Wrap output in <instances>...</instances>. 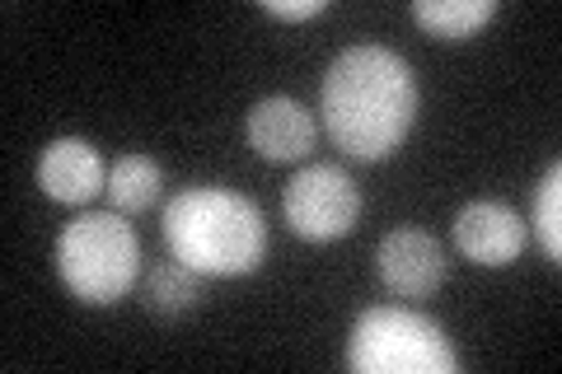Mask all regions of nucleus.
<instances>
[{
  "label": "nucleus",
  "mask_w": 562,
  "mask_h": 374,
  "mask_svg": "<svg viewBox=\"0 0 562 374\" xmlns=\"http://www.w3.org/2000/svg\"><path fill=\"white\" fill-rule=\"evenodd\" d=\"M198 299H202V272H192L179 258L146 272V309L155 318H183L198 309Z\"/></svg>",
  "instance_id": "obj_12"
},
{
  "label": "nucleus",
  "mask_w": 562,
  "mask_h": 374,
  "mask_svg": "<svg viewBox=\"0 0 562 374\" xmlns=\"http://www.w3.org/2000/svg\"><path fill=\"white\" fill-rule=\"evenodd\" d=\"M375 272L384 281V291H394L398 299H427L446 286V248L436 243V235L417 225H398L380 239L375 248Z\"/></svg>",
  "instance_id": "obj_6"
},
{
  "label": "nucleus",
  "mask_w": 562,
  "mask_h": 374,
  "mask_svg": "<svg viewBox=\"0 0 562 374\" xmlns=\"http://www.w3.org/2000/svg\"><path fill=\"white\" fill-rule=\"evenodd\" d=\"M497 20V0H417L413 24L441 43H469Z\"/></svg>",
  "instance_id": "obj_10"
},
{
  "label": "nucleus",
  "mask_w": 562,
  "mask_h": 374,
  "mask_svg": "<svg viewBox=\"0 0 562 374\" xmlns=\"http://www.w3.org/2000/svg\"><path fill=\"white\" fill-rule=\"evenodd\" d=\"M347 370L351 374H454V355L446 328L436 318L398 305L366 309L347 332Z\"/></svg>",
  "instance_id": "obj_4"
},
{
  "label": "nucleus",
  "mask_w": 562,
  "mask_h": 374,
  "mask_svg": "<svg viewBox=\"0 0 562 374\" xmlns=\"http://www.w3.org/2000/svg\"><path fill=\"white\" fill-rule=\"evenodd\" d=\"M281 216L305 243H338L361 220V188L338 165H305L281 192Z\"/></svg>",
  "instance_id": "obj_5"
},
{
  "label": "nucleus",
  "mask_w": 562,
  "mask_h": 374,
  "mask_svg": "<svg viewBox=\"0 0 562 374\" xmlns=\"http://www.w3.org/2000/svg\"><path fill=\"white\" fill-rule=\"evenodd\" d=\"M262 14L286 20V24H305V20H319V14H328V0H262Z\"/></svg>",
  "instance_id": "obj_14"
},
{
  "label": "nucleus",
  "mask_w": 562,
  "mask_h": 374,
  "mask_svg": "<svg viewBox=\"0 0 562 374\" xmlns=\"http://www.w3.org/2000/svg\"><path fill=\"white\" fill-rule=\"evenodd\" d=\"M57 276L80 305L109 309L140 276V235L122 211H85L57 235Z\"/></svg>",
  "instance_id": "obj_3"
},
{
  "label": "nucleus",
  "mask_w": 562,
  "mask_h": 374,
  "mask_svg": "<svg viewBox=\"0 0 562 374\" xmlns=\"http://www.w3.org/2000/svg\"><path fill=\"white\" fill-rule=\"evenodd\" d=\"M38 188L61 206H90L109 188V169L85 136H57L38 155Z\"/></svg>",
  "instance_id": "obj_9"
},
{
  "label": "nucleus",
  "mask_w": 562,
  "mask_h": 374,
  "mask_svg": "<svg viewBox=\"0 0 562 374\" xmlns=\"http://www.w3.org/2000/svg\"><path fill=\"white\" fill-rule=\"evenodd\" d=\"M417 76L394 47H342L324 70V132L342 155L361 159V165H384L390 155L403 150V140L417 122Z\"/></svg>",
  "instance_id": "obj_1"
},
{
  "label": "nucleus",
  "mask_w": 562,
  "mask_h": 374,
  "mask_svg": "<svg viewBox=\"0 0 562 374\" xmlns=\"http://www.w3.org/2000/svg\"><path fill=\"white\" fill-rule=\"evenodd\" d=\"M525 243H530V225L506 202H469L454 216V248L479 267H512Z\"/></svg>",
  "instance_id": "obj_8"
},
{
  "label": "nucleus",
  "mask_w": 562,
  "mask_h": 374,
  "mask_svg": "<svg viewBox=\"0 0 562 374\" xmlns=\"http://www.w3.org/2000/svg\"><path fill=\"white\" fill-rule=\"evenodd\" d=\"M244 136L258 159L268 165H295L314 150V136H319V122L305 109L301 99H286V94H268L258 99L249 117H244Z\"/></svg>",
  "instance_id": "obj_7"
},
{
  "label": "nucleus",
  "mask_w": 562,
  "mask_h": 374,
  "mask_svg": "<svg viewBox=\"0 0 562 374\" xmlns=\"http://www.w3.org/2000/svg\"><path fill=\"white\" fill-rule=\"evenodd\" d=\"M160 192H165V169L155 165L150 155L132 150L109 169V188H103V197H109L113 211H122V216H146V211L160 202Z\"/></svg>",
  "instance_id": "obj_11"
},
{
  "label": "nucleus",
  "mask_w": 562,
  "mask_h": 374,
  "mask_svg": "<svg viewBox=\"0 0 562 374\" xmlns=\"http://www.w3.org/2000/svg\"><path fill=\"white\" fill-rule=\"evenodd\" d=\"M530 225H535V235L543 243V253L558 262L562 258V165H558V159L543 169L539 188H535V216H530Z\"/></svg>",
  "instance_id": "obj_13"
},
{
  "label": "nucleus",
  "mask_w": 562,
  "mask_h": 374,
  "mask_svg": "<svg viewBox=\"0 0 562 374\" xmlns=\"http://www.w3.org/2000/svg\"><path fill=\"white\" fill-rule=\"evenodd\" d=\"M165 243L202 276H254L268 258V220L244 192L192 183L173 192L165 206Z\"/></svg>",
  "instance_id": "obj_2"
}]
</instances>
